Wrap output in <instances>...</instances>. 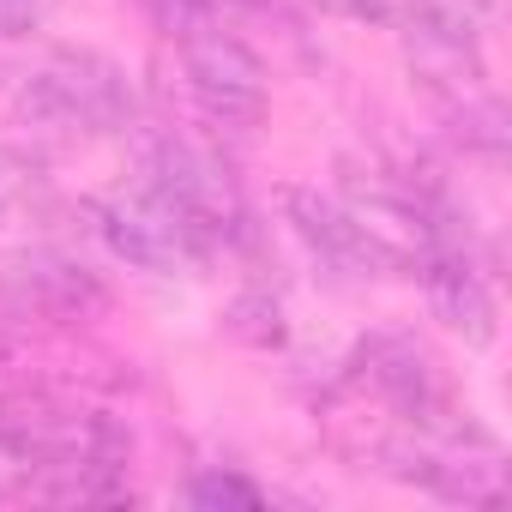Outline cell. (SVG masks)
I'll return each mask as SVG.
<instances>
[{
	"label": "cell",
	"mask_w": 512,
	"mask_h": 512,
	"mask_svg": "<svg viewBox=\"0 0 512 512\" xmlns=\"http://www.w3.org/2000/svg\"><path fill=\"white\" fill-rule=\"evenodd\" d=\"M175 49H181V73L193 103L217 121V127H260L266 115V61L253 55L211 7L181 0L175 7Z\"/></svg>",
	"instance_id": "cell-1"
},
{
	"label": "cell",
	"mask_w": 512,
	"mask_h": 512,
	"mask_svg": "<svg viewBox=\"0 0 512 512\" xmlns=\"http://www.w3.org/2000/svg\"><path fill=\"white\" fill-rule=\"evenodd\" d=\"M0 452L37 464V470H61V464H109L127 470L133 434L103 416V410H79L43 392H19V398H0Z\"/></svg>",
	"instance_id": "cell-2"
},
{
	"label": "cell",
	"mask_w": 512,
	"mask_h": 512,
	"mask_svg": "<svg viewBox=\"0 0 512 512\" xmlns=\"http://www.w3.org/2000/svg\"><path fill=\"white\" fill-rule=\"evenodd\" d=\"M25 115L67 139L133 127V85L103 49H49L25 79Z\"/></svg>",
	"instance_id": "cell-3"
},
{
	"label": "cell",
	"mask_w": 512,
	"mask_h": 512,
	"mask_svg": "<svg viewBox=\"0 0 512 512\" xmlns=\"http://www.w3.org/2000/svg\"><path fill=\"white\" fill-rule=\"evenodd\" d=\"M284 223L296 229V241L314 253L320 266H332L344 278H398V272L416 266L410 247H398L356 205H338L320 187H284Z\"/></svg>",
	"instance_id": "cell-4"
},
{
	"label": "cell",
	"mask_w": 512,
	"mask_h": 512,
	"mask_svg": "<svg viewBox=\"0 0 512 512\" xmlns=\"http://www.w3.org/2000/svg\"><path fill=\"white\" fill-rule=\"evenodd\" d=\"M97 217V235L121 253L127 266L139 272H181V266H199L205 253H211V235L163 193H151L145 181L109 205L91 211Z\"/></svg>",
	"instance_id": "cell-5"
},
{
	"label": "cell",
	"mask_w": 512,
	"mask_h": 512,
	"mask_svg": "<svg viewBox=\"0 0 512 512\" xmlns=\"http://www.w3.org/2000/svg\"><path fill=\"white\" fill-rule=\"evenodd\" d=\"M416 278H422V296H428L434 320H440L446 332H458L470 350H488V344L500 338V302H494L488 278L476 272V260L464 253V241L422 247Z\"/></svg>",
	"instance_id": "cell-6"
},
{
	"label": "cell",
	"mask_w": 512,
	"mask_h": 512,
	"mask_svg": "<svg viewBox=\"0 0 512 512\" xmlns=\"http://www.w3.org/2000/svg\"><path fill=\"white\" fill-rule=\"evenodd\" d=\"M19 284H25V302L55 314V320H79L85 308H103L97 278L85 266H67V260H37V266L19 272Z\"/></svg>",
	"instance_id": "cell-7"
},
{
	"label": "cell",
	"mask_w": 512,
	"mask_h": 512,
	"mask_svg": "<svg viewBox=\"0 0 512 512\" xmlns=\"http://www.w3.org/2000/svg\"><path fill=\"white\" fill-rule=\"evenodd\" d=\"M266 494L253 488L247 476H235V470H199L193 482H187V506H199V512H223V506H235V512H253Z\"/></svg>",
	"instance_id": "cell-8"
},
{
	"label": "cell",
	"mask_w": 512,
	"mask_h": 512,
	"mask_svg": "<svg viewBox=\"0 0 512 512\" xmlns=\"http://www.w3.org/2000/svg\"><path fill=\"white\" fill-rule=\"evenodd\" d=\"M229 332L235 338H247V344H284L290 338V326H284V308L272 302V296H241L235 308H229Z\"/></svg>",
	"instance_id": "cell-9"
},
{
	"label": "cell",
	"mask_w": 512,
	"mask_h": 512,
	"mask_svg": "<svg viewBox=\"0 0 512 512\" xmlns=\"http://www.w3.org/2000/svg\"><path fill=\"white\" fill-rule=\"evenodd\" d=\"M338 7H344L350 19H368V25H398L410 0H338Z\"/></svg>",
	"instance_id": "cell-10"
},
{
	"label": "cell",
	"mask_w": 512,
	"mask_h": 512,
	"mask_svg": "<svg viewBox=\"0 0 512 512\" xmlns=\"http://www.w3.org/2000/svg\"><path fill=\"white\" fill-rule=\"evenodd\" d=\"M422 7H434L446 19H464V25H482V19H494L500 0H422Z\"/></svg>",
	"instance_id": "cell-11"
},
{
	"label": "cell",
	"mask_w": 512,
	"mask_h": 512,
	"mask_svg": "<svg viewBox=\"0 0 512 512\" xmlns=\"http://www.w3.org/2000/svg\"><path fill=\"white\" fill-rule=\"evenodd\" d=\"M37 0H0V37H19V31H37Z\"/></svg>",
	"instance_id": "cell-12"
},
{
	"label": "cell",
	"mask_w": 512,
	"mask_h": 512,
	"mask_svg": "<svg viewBox=\"0 0 512 512\" xmlns=\"http://www.w3.org/2000/svg\"><path fill=\"white\" fill-rule=\"evenodd\" d=\"M235 7H253V13H272V7H284V0H235Z\"/></svg>",
	"instance_id": "cell-13"
}]
</instances>
